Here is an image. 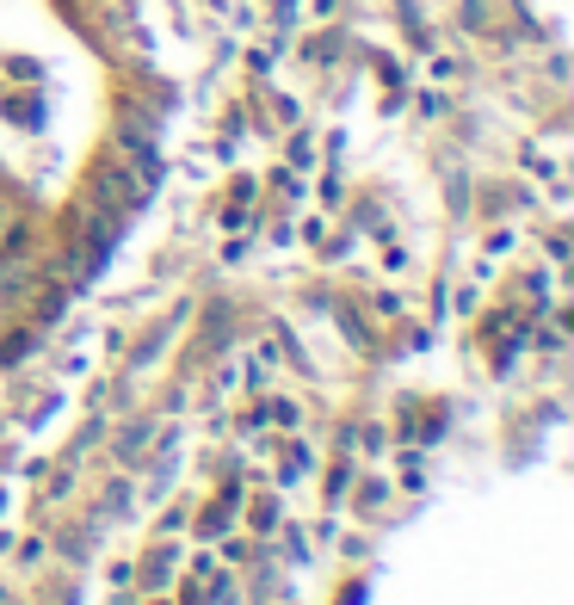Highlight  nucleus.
<instances>
[{
	"instance_id": "4",
	"label": "nucleus",
	"mask_w": 574,
	"mask_h": 605,
	"mask_svg": "<svg viewBox=\"0 0 574 605\" xmlns=\"http://www.w3.org/2000/svg\"><path fill=\"white\" fill-rule=\"evenodd\" d=\"M210 7H217V0H210Z\"/></svg>"
},
{
	"instance_id": "2",
	"label": "nucleus",
	"mask_w": 574,
	"mask_h": 605,
	"mask_svg": "<svg viewBox=\"0 0 574 605\" xmlns=\"http://www.w3.org/2000/svg\"><path fill=\"white\" fill-rule=\"evenodd\" d=\"M25 346H38V334H13L7 346H0V365H19V359H25Z\"/></svg>"
},
{
	"instance_id": "1",
	"label": "nucleus",
	"mask_w": 574,
	"mask_h": 605,
	"mask_svg": "<svg viewBox=\"0 0 574 605\" xmlns=\"http://www.w3.org/2000/svg\"><path fill=\"white\" fill-rule=\"evenodd\" d=\"M124 204H136V180H130V167H99V173H93V192H87V210H105V217H118Z\"/></svg>"
},
{
	"instance_id": "3",
	"label": "nucleus",
	"mask_w": 574,
	"mask_h": 605,
	"mask_svg": "<svg viewBox=\"0 0 574 605\" xmlns=\"http://www.w3.org/2000/svg\"><path fill=\"white\" fill-rule=\"evenodd\" d=\"M7 223H13V210H7V198H0V235H7Z\"/></svg>"
}]
</instances>
